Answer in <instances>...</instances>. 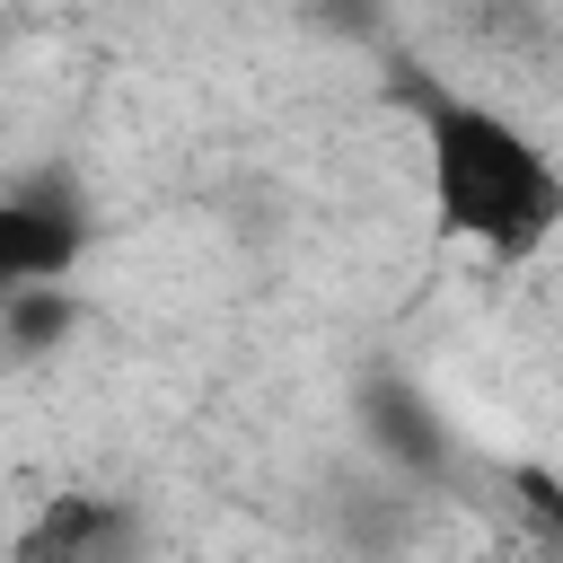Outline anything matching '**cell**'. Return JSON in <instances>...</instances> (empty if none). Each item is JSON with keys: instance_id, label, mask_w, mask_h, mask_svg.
<instances>
[{"instance_id": "1", "label": "cell", "mask_w": 563, "mask_h": 563, "mask_svg": "<svg viewBox=\"0 0 563 563\" xmlns=\"http://www.w3.org/2000/svg\"><path fill=\"white\" fill-rule=\"evenodd\" d=\"M413 141H422V211L449 246H466L484 264H537L563 238V167L545 158V141L519 114L422 88Z\"/></svg>"}, {"instance_id": "2", "label": "cell", "mask_w": 563, "mask_h": 563, "mask_svg": "<svg viewBox=\"0 0 563 563\" xmlns=\"http://www.w3.org/2000/svg\"><path fill=\"white\" fill-rule=\"evenodd\" d=\"M97 238V211H88V185L70 167H26L9 176L0 194V290H53L79 273Z\"/></svg>"}, {"instance_id": "3", "label": "cell", "mask_w": 563, "mask_h": 563, "mask_svg": "<svg viewBox=\"0 0 563 563\" xmlns=\"http://www.w3.org/2000/svg\"><path fill=\"white\" fill-rule=\"evenodd\" d=\"M352 413H361L369 457H378L405 493H431V484L457 466V431H449L440 396H422L405 369H369V378H361V396H352Z\"/></svg>"}, {"instance_id": "4", "label": "cell", "mask_w": 563, "mask_h": 563, "mask_svg": "<svg viewBox=\"0 0 563 563\" xmlns=\"http://www.w3.org/2000/svg\"><path fill=\"white\" fill-rule=\"evenodd\" d=\"M150 537H141V510L114 501V493H44L26 519H18V545L9 563H141Z\"/></svg>"}, {"instance_id": "5", "label": "cell", "mask_w": 563, "mask_h": 563, "mask_svg": "<svg viewBox=\"0 0 563 563\" xmlns=\"http://www.w3.org/2000/svg\"><path fill=\"white\" fill-rule=\"evenodd\" d=\"M70 325H79L70 282H53V290H0V334H9V352H18V361L62 352V343H70Z\"/></svg>"}]
</instances>
